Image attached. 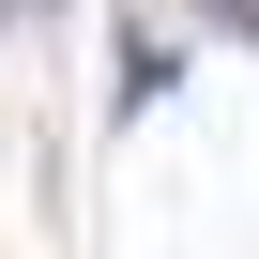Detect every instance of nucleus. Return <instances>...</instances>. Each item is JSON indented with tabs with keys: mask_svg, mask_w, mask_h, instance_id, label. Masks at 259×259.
Instances as JSON below:
<instances>
[{
	"mask_svg": "<svg viewBox=\"0 0 259 259\" xmlns=\"http://www.w3.org/2000/svg\"><path fill=\"white\" fill-rule=\"evenodd\" d=\"M244 16H259V0H244Z\"/></svg>",
	"mask_w": 259,
	"mask_h": 259,
	"instance_id": "nucleus-1",
	"label": "nucleus"
}]
</instances>
